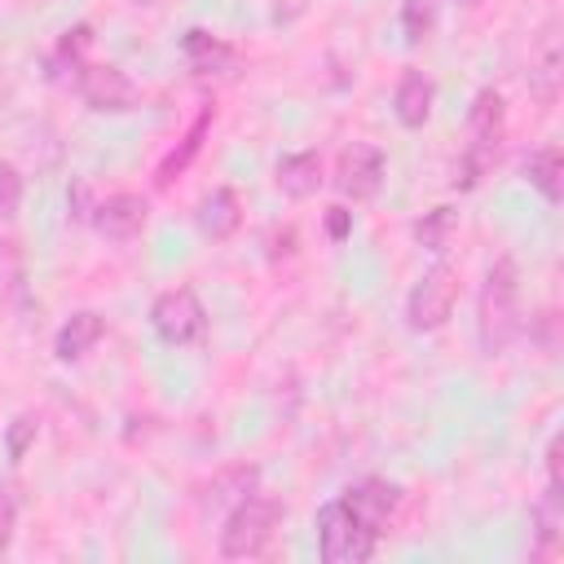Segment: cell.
Wrapping results in <instances>:
<instances>
[{
    "label": "cell",
    "instance_id": "obj_1",
    "mask_svg": "<svg viewBox=\"0 0 564 564\" xmlns=\"http://www.w3.org/2000/svg\"><path fill=\"white\" fill-rule=\"evenodd\" d=\"M520 330V273L516 260L502 256L489 264L485 286H480V304H476V339L480 348L494 357L502 352Z\"/></svg>",
    "mask_w": 564,
    "mask_h": 564
},
{
    "label": "cell",
    "instance_id": "obj_2",
    "mask_svg": "<svg viewBox=\"0 0 564 564\" xmlns=\"http://www.w3.org/2000/svg\"><path fill=\"white\" fill-rule=\"evenodd\" d=\"M502 137H507V106L494 88L476 93L471 110H467V150L454 167V185L458 189H471L494 163H498V150H502Z\"/></svg>",
    "mask_w": 564,
    "mask_h": 564
},
{
    "label": "cell",
    "instance_id": "obj_3",
    "mask_svg": "<svg viewBox=\"0 0 564 564\" xmlns=\"http://www.w3.org/2000/svg\"><path fill=\"white\" fill-rule=\"evenodd\" d=\"M282 524V502L269 494H247L238 507H229L225 529H220V555L225 560H256L273 542Z\"/></svg>",
    "mask_w": 564,
    "mask_h": 564
},
{
    "label": "cell",
    "instance_id": "obj_4",
    "mask_svg": "<svg viewBox=\"0 0 564 564\" xmlns=\"http://www.w3.org/2000/svg\"><path fill=\"white\" fill-rule=\"evenodd\" d=\"M375 533L357 524V516L344 507V498H330L317 511V551L326 564H361L375 555Z\"/></svg>",
    "mask_w": 564,
    "mask_h": 564
},
{
    "label": "cell",
    "instance_id": "obj_5",
    "mask_svg": "<svg viewBox=\"0 0 564 564\" xmlns=\"http://www.w3.org/2000/svg\"><path fill=\"white\" fill-rule=\"evenodd\" d=\"M454 300H458V273L449 264H432L405 295V326L419 335L441 330L454 313Z\"/></svg>",
    "mask_w": 564,
    "mask_h": 564
},
{
    "label": "cell",
    "instance_id": "obj_6",
    "mask_svg": "<svg viewBox=\"0 0 564 564\" xmlns=\"http://www.w3.org/2000/svg\"><path fill=\"white\" fill-rule=\"evenodd\" d=\"M150 322H154V335L163 344H176V348L198 344L207 335V313H203V304H198V295L189 286L163 291L154 300V308H150Z\"/></svg>",
    "mask_w": 564,
    "mask_h": 564
},
{
    "label": "cell",
    "instance_id": "obj_7",
    "mask_svg": "<svg viewBox=\"0 0 564 564\" xmlns=\"http://www.w3.org/2000/svg\"><path fill=\"white\" fill-rule=\"evenodd\" d=\"M383 172H388L383 150H379V145H370V141H352V145L339 154L335 189H339L344 198H352V203H366V198H375V194H379Z\"/></svg>",
    "mask_w": 564,
    "mask_h": 564
},
{
    "label": "cell",
    "instance_id": "obj_8",
    "mask_svg": "<svg viewBox=\"0 0 564 564\" xmlns=\"http://www.w3.org/2000/svg\"><path fill=\"white\" fill-rule=\"evenodd\" d=\"M75 88H79V97H84L93 110L119 115V110H132V106H137V88H132V79H128L119 66H88V62H84V70L75 75Z\"/></svg>",
    "mask_w": 564,
    "mask_h": 564
},
{
    "label": "cell",
    "instance_id": "obj_9",
    "mask_svg": "<svg viewBox=\"0 0 564 564\" xmlns=\"http://www.w3.org/2000/svg\"><path fill=\"white\" fill-rule=\"evenodd\" d=\"M145 216H150V207L141 194H110L106 203L93 207V229L110 242H132L145 229Z\"/></svg>",
    "mask_w": 564,
    "mask_h": 564
},
{
    "label": "cell",
    "instance_id": "obj_10",
    "mask_svg": "<svg viewBox=\"0 0 564 564\" xmlns=\"http://www.w3.org/2000/svg\"><path fill=\"white\" fill-rule=\"evenodd\" d=\"M397 502H401V489L388 485V480H361L344 494V507L357 516L361 529H370L375 538L388 529V520L397 516Z\"/></svg>",
    "mask_w": 564,
    "mask_h": 564
},
{
    "label": "cell",
    "instance_id": "obj_11",
    "mask_svg": "<svg viewBox=\"0 0 564 564\" xmlns=\"http://www.w3.org/2000/svg\"><path fill=\"white\" fill-rule=\"evenodd\" d=\"M256 480H260L256 463H229V467H220V471L203 485L198 502H203V511H229V507H238L247 494H256Z\"/></svg>",
    "mask_w": 564,
    "mask_h": 564
},
{
    "label": "cell",
    "instance_id": "obj_12",
    "mask_svg": "<svg viewBox=\"0 0 564 564\" xmlns=\"http://www.w3.org/2000/svg\"><path fill=\"white\" fill-rule=\"evenodd\" d=\"M432 101H436V88L423 70H405L397 93H392V115L401 128H423L427 115H432Z\"/></svg>",
    "mask_w": 564,
    "mask_h": 564
},
{
    "label": "cell",
    "instance_id": "obj_13",
    "mask_svg": "<svg viewBox=\"0 0 564 564\" xmlns=\"http://www.w3.org/2000/svg\"><path fill=\"white\" fill-rule=\"evenodd\" d=\"M194 220H198V229L212 238V242H225L234 229H238V220H242V207H238V194L229 189V185H220V189H212L203 203H198V212H194Z\"/></svg>",
    "mask_w": 564,
    "mask_h": 564
},
{
    "label": "cell",
    "instance_id": "obj_14",
    "mask_svg": "<svg viewBox=\"0 0 564 564\" xmlns=\"http://www.w3.org/2000/svg\"><path fill=\"white\" fill-rule=\"evenodd\" d=\"M101 330H106V322H101L93 308H79V313H70V317L62 322L57 339H53V352H57V361H79L84 352H93V344L101 339Z\"/></svg>",
    "mask_w": 564,
    "mask_h": 564
},
{
    "label": "cell",
    "instance_id": "obj_15",
    "mask_svg": "<svg viewBox=\"0 0 564 564\" xmlns=\"http://www.w3.org/2000/svg\"><path fill=\"white\" fill-rule=\"evenodd\" d=\"M278 189L286 198H313L322 189V159L313 150H300V154H286L278 163Z\"/></svg>",
    "mask_w": 564,
    "mask_h": 564
},
{
    "label": "cell",
    "instance_id": "obj_16",
    "mask_svg": "<svg viewBox=\"0 0 564 564\" xmlns=\"http://www.w3.org/2000/svg\"><path fill=\"white\" fill-rule=\"evenodd\" d=\"M524 176L529 185L546 198V203H560L564 198V159H560V145H542L524 159Z\"/></svg>",
    "mask_w": 564,
    "mask_h": 564
},
{
    "label": "cell",
    "instance_id": "obj_17",
    "mask_svg": "<svg viewBox=\"0 0 564 564\" xmlns=\"http://www.w3.org/2000/svg\"><path fill=\"white\" fill-rule=\"evenodd\" d=\"M185 57H189V66L198 70V75H212V70H225L229 62H234V48L229 44H220L216 35H207L203 26H189L185 31Z\"/></svg>",
    "mask_w": 564,
    "mask_h": 564
},
{
    "label": "cell",
    "instance_id": "obj_18",
    "mask_svg": "<svg viewBox=\"0 0 564 564\" xmlns=\"http://www.w3.org/2000/svg\"><path fill=\"white\" fill-rule=\"evenodd\" d=\"M533 524H538L542 551H555L560 546V529H564V494H560V480H546V494L533 507Z\"/></svg>",
    "mask_w": 564,
    "mask_h": 564
},
{
    "label": "cell",
    "instance_id": "obj_19",
    "mask_svg": "<svg viewBox=\"0 0 564 564\" xmlns=\"http://www.w3.org/2000/svg\"><path fill=\"white\" fill-rule=\"evenodd\" d=\"M207 123H212V106H207V110L194 119V128L181 137V150H172V154L163 159V167H159V185H167L176 172H185V163H189V159L198 154V145H203V132H207Z\"/></svg>",
    "mask_w": 564,
    "mask_h": 564
},
{
    "label": "cell",
    "instance_id": "obj_20",
    "mask_svg": "<svg viewBox=\"0 0 564 564\" xmlns=\"http://www.w3.org/2000/svg\"><path fill=\"white\" fill-rule=\"evenodd\" d=\"M454 225H458L454 207H432V212L414 225V238H419V247H427V251H445V247H449Z\"/></svg>",
    "mask_w": 564,
    "mask_h": 564
},
{
    "label": "cell",
    "instance_id": "obj_21",
    "mask_svg": "<svg viewBox=\"0 0 564 564\" xmlns=\"http://www.w3.org/2000/svg\"><path fill=\"white\" fill-rule=\"evenodd\" d=\"M432 22H436L432 0H405L401 4V26H405V40L410 44H423L432 35Z\"/></svg>",
    "mask_w": 564,
    "mask_h": 564
},
{
    "label": "cell",
    "instance_id": "obj_22",
    "mask_svg": "<svg viewBox=\"0 0 564 564\" xmlns=\"http://www.w3.org/2000/svg\"><path fill=\"white\" fill-rule=\"evenodd\" d=\"M22 207V176L13 163H0V220H13Z\"/></svg>",
    "mask_w": 564,
    "mask_h": 564
},
{
    "label": "cell",
    "instance_id": "obj_23",
    "mask_svg": "<svg viewBox=\"0 0 564 564\" xmlns=\"http://www.w3.org/2000/svg\"><path fill=\"white\" fill-rule=\"evenodd\" d=\"M31 441H35V419H31V414H18V419L9 423V458L18 463V458L31 449Z\"/></svg>",
    "mask_w": 564,
    "mask_h": 564
},
{
    "label": "cell",
    "instance_id": "obj_24",
    "mask_svg": "<svg viewBox=\"0 0 564 564\" xmlns=\"http://www.w3.org/2000/svg\"><path fill=\"white\" fill-rule=\"evenodd\" d=\"M13 520H18L13 498H9V494H0V555H4V551H9V542H13Z\"/></svg>",
    "mask_w": 564,
    "mask_h": 564
},
{
    "label": "cell",
    "instance_id": "obj_25",
    "mask_svg": "<svg viewBox=\"0 0 564 564\" xmlns=\"http://www.w3.org/2000/svg\"><path fill=\"white\" fill-rule=\"evenodd\" d=\"M348 225H352V212H348V207H330V212H326V229H330V238H344Z\"/></svg>",
    "mask_w": 564,
    "mask_h": 564
},
{
    "label": "cell",
    "instance_id": "obj_26",
    "mask_svg": "<svg viewBox=\"0 0 564 564\" xmlns=\"http://www.w3.org/2000/svg\"><path fill=\"white\" fill-rule=\"evenodd\" d=\"M454 4H476V0H454Z\"/></svg>",
    "mask_w": 564,
    "mask_h": 564
}]
</instances>
